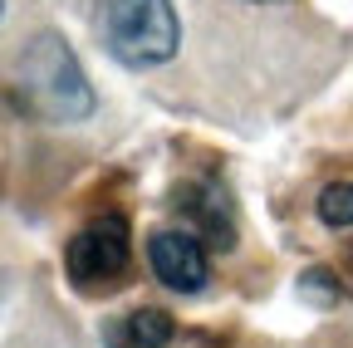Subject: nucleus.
<instances>
[{
    "mask_svg": "<svg viewBox=\"0 0 353 348\" xmlns=\"http://www.w3.org/2000/svg\"><path fill=\"white\" fill-rule=\"evenodd\" d=\"M0 10H6V0H0Z\"/></svg>",
    "mask_w": 353,
    "mask_h": 348,
    "instance_id": "obj_10",
    "label": "nucleus"
},
{
    "mask_svg": "<svg viewBox=\"0 0 353 348\" xmlns=\"http://www.w3.org/2000/svg\"><path fill=\"white\" fill-rule=\"evenodd\" d=\"M148 265L176 294H196L206 285V270H211L206 265V245L192 231H157L148 240Z\"/></svg>",
    "mask_w": 353,
    "mask_h": 348,
    "instance_id": "obj_4",
    "label": "nucleus"
},
{
    "mask_svg": "<svg viewBox=\"0 0 353 348\" xmlns=\"http://www.w3.org/2000/svg\"><path fill=\"white\" fill-rule=\"evenodd\" d=\"M260 6H270V0H260Z\"/></svg>",
    "mask_w": 353,
    "mask_h": 348,
    "instance_id": "obj_9",
    "label": "nucleus"
},
{
    "mask_svg": "<svg viewBox=\"0 0 353 348\" xmlns=\"http://www.w3.org/2000/svg\"><path fill=\"white\" fill-rule=\"evenodd\" d=\"M15 83L25 94V108L50 118V123H79L94 113V83L79 69L74 50L54 30L34 34L30 45L20 50V64H15Z\"/></svg>",
    "mask_w": 353,
    "mask_h": 348,
    "instance_id": "obj_1",
    "label": "nucleus"
},
{
    "mask_svg": "<svg viewBox=\"0 0 353 348\" xmlns=\"http://www.w3.org/2000/svg\"><path fill=\"white\" fill-rule=\"evenodd\" d=\"M176 10L172 0H108L103 6V45L123 69H157L176 54Z\"/></svg>",
    "mask_w": 353,
    "mask_h": 348,
    "instance_id": "obj_2",
    "label": "nucleus"
},
{
    "mask_svg": "<svg viewBox=\"0 0 353 348\" xmlns=\"http://www.w3.org/2000/svg\"><path fill=\"white\" fill-rule=\"evenodd\" d=\"M113 334V348H167L172 338H176V324H172V314H162V309H132L123 324H113L108 329Z\"/></svg>",
    "mask_w": 353,
    "mask_h": 348,
    "instance_id": "obj_5",
    "label": "nucleus"
},
{
    "mask_svg": "<svg viewBox=\"0 0 353 348\" xmlns=\"http://www.w3.org/2000/svg\"><path fill=\"white\" fill-rule=\"evenodd\" d=\"M319 221L324 226H353V182H329L319 192Z\"/></svg>",
    "mask_w": 353,
    "mask_h": 348,
    "instance_id": "obj_7",
    "label": "nucleus"
},
{
    "mask_svg": "<svg viewBox=\"0 0 353 348\" xmlns=\"http://www.w3.org/2000/svg\"><path fill=\"white\" fill-rule=\"evenodd\" d=\"M339 280L334 275H324V270H304L299 275V299H309V304H319V309H329V304H339Z\"/></svg>",
    "mask_w": 353,
    "mask_h": 348,
    "instance_id": "obj_8",
    "label": "nucleus"
},
{
    "mask_svg": "<svg viewBox=\"0 0 353 348\" xmlns=\"http://www.w3.org/2000/svg\"><path fill=\"white\" fill-rule=\"evenodd\" d=\"M132 260V245H128V221L123 216H103V221L83 226L69 245H64V270L74 285L94 289V285H113Z\"/></svg>",
    "mask_w": 353,
    "mask_h": 348,
    "instance_id": "obj_3",
    "label": "nucleus"
},
{
    "mask_svg": "<svg viewBox=\"0 0 353 348\" xmlns=\"http://www.w3.org/2000/svg\"><path fill=\"white\" fill-rule=\"evenodd\" d=\"M187 206H192V216L201 221V231H206V240H211V245H231V240H236L231 206H226V196H221V187L187 192Z\"/></svg>",
    "mask_w": 353,
    "mask_h": 348,
    "instance_id": "obj_6",
    "label": "nucleus"
}]
</instances>
